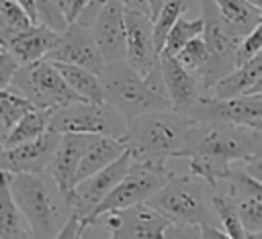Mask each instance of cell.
Segmentation results:
<instances>
[{"label": "cell", "mask_w": 262, "mask_h": 239, "mask_svg": "<svg viewBox=\"0 0 262 239\" xmlns=\"http://www.w3.org/2000/svg\"><path fill=\"white\" fill-rule=\"evenodd\" d=\"M0 239H37L4 180L0 192Z\"/></svg>", "instance_id": "7402d4cb"}, {"label": "cell", "mask_w": 262, "mask_h": 239, "mask_svg": "<svg viewBox=\"0 0 262 239\" xmlns=\"http://www.w3.org/2000/svg\"><path fill=\"white\" fill-rule=\"evenodd\" d=\"M111 235L106 239H164L172 221L149 202L104 214Z\"/></svg>", "instance_id": "8fae6325"}, {"label": "cell", "mask_w": 262, "mask_h": 239, "mask_svg": "<svg viewBox=\"0 0 262 239\" xmlns=\"http://www.w3.org/2000/svg\"><path fill=\"white\" fill-rule=\"evenodd\" d=\"M205 33V22H203V16H194V18H188L186 14L180 16V20L172 27L168 39H166V45H164V51L162 55H178L192 39L201 37Z\"/></svg>", "instance_id": "83f0119b"}, {"label": "cell", "mask_w": 262, "mask_h": 239, "mask_svg": "<svg viewBox=\"0 0 262 239\" xmlns=\"http://www.w3.org/2000/svg\"><path fill=\"white\" fill-rule=\"evenodd\" d=\"M246 172L250 176H254L256 180H262V151L256 157H252L250 161H246Z\"/></svg>", "instance_id": "f35d334b"}, {"label": "cell", "mask_w": 262, "mask_h": 239, "mask_svg": "<svg viewBox=\"0 0 262 239\" xmlns=\"http://www.w3.org/2000/svg\"><path fill=\"white\" fill-rule=\"evenodd\" d=\"M59 39V33L51 31L49 27L45 25H35L23 33H16V35H10V37H2L0 43L23 63H33V61H39V59H45L51 49L55 47Z\"/></svg>", "instance_id": "d6986e66"}, {"label": "cell", "mask_w": 262, "mask_h": 239, "mask_svg": "<svg viewBox=\"0 0 262 239\" xmlns=\"http://www.w3.org/2000/svg\"><path fill=\"white\" fill-rule=\"evenodd\" d=\"M2 180L8 184L10 194L31 225L37 239H55L72 214H63V208L72 210L68 198L61 194L53 178L45 180V174H10L2 172Z\"/></svg>", "instance_id": "277c9868"}, {"label": "cell", "mask_w": 262, "mask_h": 239, "mask_svg": "<svg viewBox=\"0 0 262 239\" xmlns=\"http://www.w3.org/2000/svg\"><path fill=\"white\" fill-rule=\"evenodd\" d=\"M201 16L205 22V41L211 53L209 65L205 67V71L201 74V84L205 88V92H209L217 82H221L223 78H227L231 71H235L239 67L237 61V51L239 45L244 41V35L239 31H235L217 10L213 0H201Z\"/></svg>", "instance_id": "8992f818"}, {"label": "cell", "mask_w": 262, "mask_h": 239, "mask_svg": "<svg viewBox=\"0 0 262 239\" xmlns=\"http://www.w3.org/2000/svg\"><path fill=\"white\" fill-rule=\"evenodd\" d=\"M192 125L194 121L178 110H147L129 121L125 143L133 161L166 165V159L180 157Z\"/></svg>", "instance_id": "7a4b0ae2"}, {"label": "cell", "mask_w": 262, "mask_h": 239, "mask_svg": "<svg viewBox=\"0 0 262 239\" xmlns=\"http://www.w3.org/2000/svg\"><path fill=\"white\" fill-rule=\"evenodd\" d=\"M260 80H262V51L258 55H254L252 59H248L246 63H242L227 78L217 82L207 94L213 98H219V100L237 98V96L250 94Z\"/></svg>", "instance_id": "44dd1931"}, {"label": "cell", "mask_w": 262, "mask_h": 239, "mask_svg": "<svg viewBox=\"0 0 262 239\" xmlns=\"http://www.w3.org/2000/svg\"><path fill=\"white\" fill-rule=\"evenodd\" d=\"M37 22L16 0H0V39L23 33Z\"/></svg>", "instance_id": "f1b7e54d"}, {"label": "cell", "mask_w": 262, "mask_h": 239, "mask_svg": "<svg viewBox=\"0 0 262 239\" xmlns=\"http://www.w3.org/2000/svg\"><path fill=\"white\" fill-rule=\"evenodd\" d=\"M147 2H149V8H151V16L156 18L160 14L162 6H164V0H147Z\"/></svg>", "instance_id": "ee69618b"}, {"label": "cell", "mask_w": 262, "mask_h": 239, "mask_svg": "<svg viewBox=\"0 0 262 239\" xmlns=\"http://www.w3.org/2000/svg\"><path fill=\"white\" fill-rule=\"evenodd\" d=\"M88 225L78 217V214H72L68 219V223L63 225V229L57 233L55 239H84V233H86Z\"/></svg>", "instance_id": "8d00e7d4"}, {"label": "cell", "mask_w": 262, "mask_h": 239, "mask_svg": "<svg viewBox=\"0 0 262 239\" xmlns=\"http://www.w3.org/2000/svg\"><path fill=\"white\" fill-rule=\"evenodd\" d=\"M196 123H229L252 127L262 121V94H244L229 100H219L205 94L188 112Z\"/></svg>", "instance_id": "7c38bea8"}, {"label": "cell", "mask_w": 262, "mask_h": 239, "mask_svg": "<svg viewBox=\"0 0 262 239\" xmlns=\"http://www.w3.org/2000/svg\"><path fill=\"white\" fill-rule=\"evenodd\" d=\"M55 2V6L66 14V18H70V12H72V8H74V0H53ZM70 22V20H68Z\"/></svg>", "instance_id": "7bdbcfd3"}, {"label": "cell", "mask_w": 262, "mask_h": 239, "mask_svg": "<svg viewBox=\"0 0 262 239\" xmlns=\"http://www.w3.org/2000/svg\"><path fill=\"white\" fill-rule=\"evenodd\" d=\"M35 106L31 104V100H27L23 94H18L12 88H2L0 90V131L2 137L0 141L16 127V123L29 114Z\"/></svg>", "instance_id": "4316f807"}, {"label": "cell", "mask_w": 262, "mask_h": 239, "mask_svg": "<svg viewBox=\"0 0 262 239\" xmlns=\"http://www.w3.org/2000/svg\"><path fill=\"white\" fill-rule=\"evenodd\" d=\"M18 94H23L35 108L41 110H59L68 104L80 102L82 98L68 86L61 71L51 59H39L27 65H20V69L14 74L10 86Z\"/></svg>", "instance_id": "52a82bcc"}, {"label": "cell", "mask_w": 262, "mask_h": 239, "mask_svg": "<svg viewBox=\"0 0 262 239\" xmlns=\"http://www.w3.org/2000/svg\"><path fill=\"white\" fill-rule=\"evenodd\" d=\"M246 2H248V4H252L254 8H258V10L262 12V0H246Z\"/></svg>", "instance_id": "f6af8a7d"}, {"label": "cell", "mask_w": 262, "mask_h": 239, "mask_svg": "<svg viewBox=\"0 0 262 239\" xmlns=\"http://www.w3.org/2000/svg\"><path fill=\"white\" fill-rule=\"evenodd\" d=\"M117 2H121L127 10H139V12L151 14V8H149V2L147 0H117Z\"/></svg>", "instance_id": "ab89813d"}, {"label": "cell", "mask_w": 262, "mask_h": 239, "mask_svg": "<svg viewBox=\"0 0 262 239\" xmlns=\"http://www.w3.org/2000/svg\"><path fill=\"white\" fill-rule=\"evenodd\" d=\"M35 8L39 14V25H45L55 33H63L68 29L70 22L53 0H35Z\"/></svg>", "instance_id": "d6a6232c"}, {"label": "cell", "mask_w": 262, "mask_h": 239, "mask_svg": "<svg viewBox=\"0 0 262 239\" xmlns=\"http://www.w3.org/2000/svg\"><path fill=\"white\" fill-rule=\"evenodd\" d=\"M213 208H215V214L221 223V229L231 237V239H248V231L239 219V212H237V204H235V198L227 192V188L217 186L213 188Z\"/></svg>", "instance_id": "d4e9b609"}, {"label": "cell", "mask_w": 262, "mask_h": 239, "mask_svg": "<svg viewBox=\"0 0 262 239\" xmlns=\"http://www.w3.org/2000/svg\"><path fill=\"white\" fill-rule=\"evenodd\" d=\"M57 69L61 71L63 80L68 82V86L86 102H104V86H102V78L86 67L80 65H72V63H57Z\"/></svg>", "instance_id": "603a6c76"}, {"label": "cell", "mask_w": 262, "mask_h": 239, "mask_svg": "<svg viewBox=\"0 0 262 239\" xmlns=\"http://www.w3.org/2000/svg\"><path fill=\"white\" fill-rule=\"evenodd\" d=\"M250 94H262V80H260V82L254 86V90H252Z\"/></svg>", "instance_id": "bcb514c9"}, {"label": "cell", "mask_w": 262, "mask_h": 239, "mask_svg": "<svg viewBox=\"0 0 262 239\" xmlns=\"http://www.w3.org/2000/svg\"><path fill=\"white\" fill-rule=\"evenodd\" d=\"M61 133L49 129L43 137L0 151V170L10 174H45L53 161Z\"/></svg>", "instance_id": "5bb4252c"}, {"label": "cell", "mask_w": 262, "mask_h": 239, "mask_svg": "<svg viewBox=\"0 0 262 239\" xmlns=\"http://www.w3.org/2000/svg\"><path fill=\"white\" fill-rule=\"evenodd\" d=\"M88 141H90V135H80V133L61 135V141L57 145L53 161L47 170L66 198L76 188V174L80 170V163H82L84 151L88 147Z\"/></svg>", "instance_id": "ac0fdd59"}, {"label": "cell", "mask_w": 262, "mask_h": 239, "mask_svg": "<svg viewBox=\"0 0 262 239\" xmlns=\"http://www.w3.org/2000/svg\"><path fill=\"white\" fill-rule=\"evenodd\" d=\"M252 129H258V131H262V121H260V123H254V125H252Z\"/></svg>", "instance_id": "7dc6e473"}, {"label": "cell", "mask_w": 262, "mask_h": 239, "mask_svg": "<svg viewBox=\"0 0 262 239\" xmlns=\"http://www.w3.org/2000/svg\"><path fill=\"white\" fill-rule=\"evenodd\" d=\"M176 59H178L188 71H192L196 78H201V74L205 71V67L209 65V59H211V53H209V47H207L205 37L201 35V37L192 39V41L176 55Z\"/></svg>", "instance_id": "1f68e13d"}, {"label": "cell", "mask_w": 262, "mask_h": 239, "mask_svg": "<svg viewBox=\"0 0 262 239\" xmlns=\"http://www.w3.org/2000/svg\"><path fill=\"white\" fill-rule=\"evenodd\" d=\"M100 78L104 86V102L117 108L127 121L147 110H174L160 63L147 76H141L125 59L108 63Z\"/></svg>", "instance_id": "3957f363"}, {"label": "cell", "mask_w": 262, "mask_h": 239, "mask_svg": "<svg viewBox=\"0 0 262 239\" xmlns=\"http://www.w3.org/2000/svg\"><path fill=\"white\" fill-rule=\"evenodd\" d=\"M262 151V131L229 123H196L188 129L180 157L188 159L192 174L213 188L227 182L233 174L231 163L250 161Z\"/></svg>", "instance_id": "6da1fadb"}, {"label": "cell", "mask_w": 262, "mask_h": 239, "mask_svg": "<svg viewBox=\"0 0 262 239\" xmlns=\"http://www.w3.org/2000/svg\"><path fill=\"white\" fill-rule=\"evenodd\" d=\"M133 163V157L129 153V149L117 159L113 161L108 168L96 172L94 176L86 178L84 182H80L68 196V204L72 208L74 214H78L86 225L88 219L92 217V212L96 210V206H100V202L123 182V178L129 174ZM90 227V225H88Z\"/></svg>", "instance_id": "30bf717a"}, {"label": "cell", "mask_w": 262, "mask_h": 239, "mask_svg": "<svg viewBox=\"0 0 262 239\" xmlns=\"http://www.w3.org/2000/svg\"><path fill=\"white\" fill-rule=\"evenodd\" d=\"M221 16L244 37L262 22V12L246 0H213Z\"/></svg>", "instance_id": "484cf974"}, {"label": "cell", "mask_w": 262, "mask_h": 239, "mask_svg": "<svg viewBox=\"0 0 262 239\" xmlns=\"http://www.w3.org/2000/svg\"><path fill=\"white\" fill-rule=\"evenodd\" d=\"M51 129L61 135L66 133L104 135L125 141L129 131V121L106 102L80 100L55 110L51 116Z\"/></svg>", "instance_id": "ba28073f"}, {"label": "cell", "mask_w": 262, "mask_h": 239, "mask_svg": "<svg viewBox=\"0 0 262 239\" xmlns=\"http://www.w3.org/2000/svg\"><path fill=\"white\" fill-rule=\"evenodd\" d=\"M186 6H188V0H164L160 14L154 18V33H156V45H158L160 55L164 51V45H166V39L172 27L180 20V16H184Z\"/></svg>", "instance_id": "4dcf8cb0"}, {"label": "cell", "mask_w": 262, "mask_h": 239, "mask_svg": "<svg viewBox=\"0 0 262 239\" xmlns=\"http://www.w3.org/2000/svg\"><path fill=\"white\" fill-rule=\"evenodd\" d=\"M164 239H203V233H201V227H196V225L172 223L168 227Z\"/></svg>", "instance_id": "d590c367"}, {"label": "cell", "mask_w": 262, "mask_h": 239, "mask_svg": "<svg viewBox=\"0 0 262 239\" xmlns=\"http://www.w3.org/2000/svg\"><path fill=\"white\" fill-rule=\"evenodd\" d=\"M201 233H203V239H231L221 227H213V225H203Z\"/></svg>", "instance_id": "74e56055"}, {"label": "cell", "mask_w": 262, "mask_h": 239, "mask_svg": "<svg viewBox=\"0 0 262 239\" xmlns=\"http://www.w3.org/2000/svg\"><path fill=\"white\" fill-rule=\"evenodd\" d=\"M260 51H262V22H260L252 33H248V35L244 37V41H242V45H239V51H237V61H239V65L246 63L248 59H252L254 55H258Z\"/></svg>", "instance_id": "836d02e7"}, {"label": "cell", "mask_w": 262, "mask_h": 239, "mask_svg": "<svg viewBox=\"0 0 262 239\" xmlns=\"http://www.w3.org/2000/svg\"><path fill=\"white\" fill-rule=\"evenodd\" d=\"M20 61L2 45L0 47V82H2V88H8L14 74L20 69Z\"/></svg>", "instance_id": "e575fe53"}, {"label": "cell", "mask_w": 262, "mask_h": 239, "mask_svg": "<svg viewBox=\"0 0 262 239\" xmlns=\"http://www.w3.org/2000/svg\"><path fill=\"white\" fill-rule=\"evenodd\" d=\"M51 116L53 110H41V108H33L29 114H25L16 127L2 139V149L8 147H16L29 141H35L39 137H43L49 129H51Z\"/></svg>", "instance_id": "cb8c5ba5"}, {"label": "cell", "mask_w": 262, "mask_h": 239, "mask_svg": "<svg viewBox=\"0 0 262 239\" xmlns=\"http://www.w3.org/2000/svg\"><path fill=\"white\" fill-rule=\"evenodd\" d=\"M127 8L117 0H106L94 27V39L98 43V49L108 63L125 61L127 59Z\"/></svg>", "instance_id": "2e32d148"}, {"label": "cell", "mask_w": 262, "mask_h": 239, "mask_svg": "<svg viewBox=\"0 0 262 239\" xmlns=\"http://www.w3.org/2000/svg\"><path fill=\"white\" fill-rule=\"evenodd\" d=\"M211 198H213V186L205 182L201 176L188 172V174H174L166 182V186L149 200V204L158 208L162 214H166L172 223L217 227L219 219L215 214Z\"/></svg>", "instance_id": "5b68a950"}, {"label": "cell", "mask_w": 262, "mask_h": 239, "mask_svg": "<svg viewBox=\"0 0 262 239\" xmlns=\"http://www.w3.org/2000/svg\"><path fill=\"white\" fill-rule=\"evenodd\" d=\"M125 18H127V61L135 71L147 76L160 63V51L154 33V16L139 10H127Z\"/></svg>", "instance_id": "9a60e30c"}, {"label": "cell", "mask_w": 262, "mask_h": 239, "mask_svg": "<svg viewBox=\"0 0 262 239\" xmlns=\"http://www.w3.org/2000/svg\"><path fill=\"white\" fill-rule=\"evenodd\" d=\"M90 2H92V0H74V8H72V12H70V18H68V20H70V22H74V20L80 16V12H82Z\"/></svg>", "instance_id": "60d3db41"}, {"label": "cell", "mask_w": 262, "mask_h": 239, "mask_svg": "<svg viewBox=\"0 0 262 239\" xmlns=\"http://www.w3.org/2000/svg\"><path fill=\"white\" fill-rule=\"evenodd\" d=\"M125 151H127V143L121 139H113V137H104V135H90V141H88V147L84 151L80 170L76 174V186L80 182H84L86 178L94 176L96 172L108 168Z\"/></svg>", "instance_id": "ffe728a7"}, {"label": "cell", "mask_w": 262, "mask_h": 239, "mask_svg": "<svg viewBox=\"0 0 262 239\" xmlns=\"http://www.w3.org/2000/svg\"><path fill=\"white\" fill-rule=\"evenodd\" d=\"M160 67L172 108L188 114L190 108L207 94L201 80L192 71H188L174 55H160Z\"/></svg>", "instance_id": "e0dca14e"}, {"label": "cell", "mask_w": 262, "mask_h": 239, "mask_svg": "<svg viewBox=\"0 0 262 239\" xmlns=\"http://www.w3.org/2000/svg\"><path fill=\"white\" fill-rule=\"evenodd\" d=\"M176 172H172L166 165H154V163L133 161L131 163V170L123 178V182L100 202V206H96V210L88 219V225L96 223L100 217H104L108 212H115V210H121V208H129V206H135V204L149 202L166 186V182Z\"/></svg>", "instance_id": "9c48e42d"}, {"label": "cell", "mask_w": 262, "mask_h": 239, "mask_svg": "<svg viewBox=\"0 0 262 239\" xmlns=\"http://www.w3.org/2000/svg\"><path fill=\"white\" fill-rule=\"evenodd\" d=\"M16 2H18V4L31 14V18L39 25V14H37V8H35V0H16Z\"/></svg>", "instance_id": "b9f144b4"}, {"label": "cell", "mask_w": 262, "mask_h": 239, "mask_svg": "<svg viewBox=\"0 0 262 239\" xmlns=\"http://www.w3.org/2000/svg\"><path fill=\"white\" fill-rule=\"evenodd\" d=\"M47 59L57 61V63H72L86 67L94 74H102L106 67V61L98 49V43L94 39L92 29L80 25V22H70L63 33H59V39Z\"/></svg>", "instance_id": "4fadbf2b"}, {"label": "cell", "mask_w": 262, "mask_h": 239, "mask_svg": "<svg viewBox=\"0 0 262 239\" xmlns=\"http://www.w3.org/2000/svg\"><path fill=\"white\" fill-rule=\"evenodd\" d=\"M225 188L235 198L237 212H239V219H242L246 231L248 233H262V198L248 194V192L233 190L227 186V182H225Z\"/></svg>", "instance_id": "f546056e"}]
</instances>
